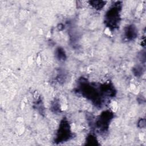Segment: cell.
I'll list each match as a JSON object with an SVG mask.
<instances>
[{
    "label": "cell",
    "instance_id": "7a4b0ae2",
    "mask_svg": "<svg viewBox=\"0 0 146 146\" xmlns=\"http://www.w3.org/2000/svg\"><path fill=\"white\" fill-rule=\"evenodd\" d=\"M122 2L117 1L113 3L108 9L104 15V23L105 26L111 31L118 29L121 21V11Z\"/></svg>",
    "mask_w": 146,
    "mask_h": 146
},
{
    "label": "cell",
    "instance_id": "6da1fadb",
    "mask_svg": "<svg viewBox=\"0 0 146 146\" xmlns=\"http://www.w3.org/2000/svg\"><path fill=\"white\" fill-rule=\"evenodd\" d=\"M75 90L98 108H101L107 99L103 93L102 84L91 83L83 77L78 79Z\"/></svg>",
    "mask_w": 146,
    "mask_h": 146
},
{
    "label": "cell",
    "instance_id": "3957f363",
    "mask_svg": "<svg viewBox=\"0 0 146 146\" xmlns=\"http://www.w3.org/2000/svg\"><path fill=\"white\" fill-rule=\"evenodd\" d=\"M114 117L113 113L110 110L103 111L96 119L91 118L90 124L92 128L100 133H105L108 130L110 124Z\"/></svg>",
    "mask_w": 146,
    "mask_h": 146
},
{
    "label": "cell",
    "instance_id": "7c38bea8",
    "mask_svg": "<svg viewBox=\"0 0 146 146\" xmlns=\"http://www.w3.org/2000/svg\"><path fill=\"white\" fill-rule=\"evenodd\" d=\"M137 127L140 128H144L145 127V118H141L137 121Z\"/></svg>",
    "mask_w": 146,
    "mask_h": 146
},
{
    "label": "cell",
    "instance_id": "8fae6325",
    "mask_svg": "<svg viewBox=\"0 0 146 146\" xmlns=\"http://www.w3.org/2000/svg\"><path fill=\"white\" fill-rule=\"evenodd\" d=\"M133 74L136 76H140L143 73V69L141 66H137L135 67H134L132 70Z\"/></svg>",
    "mask_w": 146,
    "mask_h": 146
},
{
    "label": "cell",
    "instance_id": "52a82bcc",
    "mask_svg": "<svg viewBox=\"0 0 146 146\" xmlns=\"http://www.w3.org/2000/svg\"><path fill=\"white\" fill-rule=\"evenodd\" d=\"M56 58L59 61H64L66 59V54L65 51L62 47H58L55 50Z\"/></svg>",
    "mask_w": 146,
    "mask_h": 146
},
{
    "label": "cell",
    "instance_id": "277c9868",
    "mask_svg": "<svg viewBox=\"0 0 146 146\" xmlns=\"http://www.w3.org/2000/svg\"><path fill=\"white\" fill-rule=\"evenodd\" d=\"M73 133L71 131L70 124L67 118L63 117L59 124L54 139V143L60 144L66 142L71 139Z\"/></svg>",
    "mask_w": 146,
    "mask_h": 146
},
{
    "label": "cell",
    "instance_id": "30bf717a",
    "mask_svg": "<svg viewBox=\"0 0 146 146\" xmlns=\"http://www.w3.org/2000/svg\"><path fill=\"white\" fill-rule=\"evenodd\" d=\"M86 145H98V140L96 139V136L91 133L89 134L87 137H86Z\"/></svg>",
    "mask_w": 146,
    "mask_h": 146
},
{
    "label": "cell",
    "instance_id": "ba28073f",
    "mask_svg": "<svg viewBox=\"0 0 146 146\" xmlns=\"http://www.w3.org/2000/svg\"><path fill=\"white\" fill-rule=\"evenodd\" d=\"M34 107L35 110H38L39 112L42 115L44 113V108L40 98H39L34 103Z\"/></svg>",
    "mask_w": 146,
    "mask_h": 146
},
{
    "label": "cell",
    "instance_id": "9c48e42d",
    "mask_svg": "<svg viewBox=\"0 0 146 146\" xmlns=\"http://www.w3.org/2000/svg\"><path fill=\"white\" fill-rule=\"evenodd\" d=\"M50 109L52 111V112H53L54 113H59V112H60V111H61L60 106L59 102V100L58 99H55L51 102Z\"/></svg>",
    "mask_w": 146,
    "mask_h": 146
},
{
    "label": "cell",
    "instance_id": "8992f818",
    "mask_svg": "<svg viewBox=\"0 0 146 146\" xmlns=\"http://www.w3.org/2000/svg\"><path fill=\"white\" fill-rule=\"evenodd\" d=\"M89 4L95 10H101L106 5L107 2L104 1H88Z\"/></svg>",
    "mask_w": 146,
    "mask_h": 146
},
{
    "label": "cell",
    "instance_id": "5b68a950",
    "mask_svg": "<svg viewBox=\"0 0 146 146\" xmlns=\"http://www.w3.org/2000/svg\"><path fill=\"white\" fill-rule=\"evenodd\" d=\"M138 35V31L133 24L127 25L124 30V36L126 40L132 41L135 39Z\"/></svg>",
    "mask_w": 146,
    "mask_h": 146
}]
</instances>
